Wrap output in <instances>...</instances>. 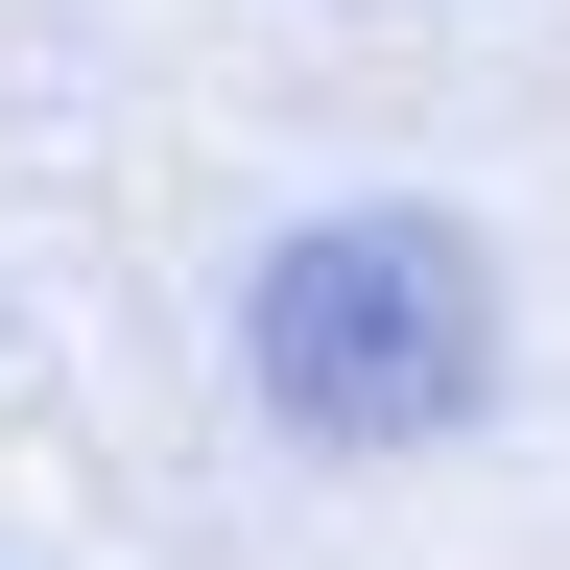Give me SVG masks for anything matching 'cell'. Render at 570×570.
I'll return each mask as SVG.
<instances>
[{"label":"cell","mask_w":570,"mask_h":570,"mask_svg":"<svg viewBox=\"0 0 570 570\" xmlns=\"http://www.w3.org/2000/svg\"><path fill=\"white\" fill-rule=\"evenodd\" d=\"M499 381V285L475 238H428V214H333V238L262 262V404L333 428V452H404V428H452Z\"/></svg>","instance_id":"obj_1"}]
</instances>
